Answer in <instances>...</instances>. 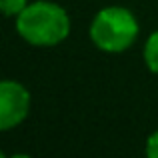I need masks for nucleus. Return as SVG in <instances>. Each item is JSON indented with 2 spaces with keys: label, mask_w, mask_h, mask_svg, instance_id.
Instances as JSON below:
<instances>
[{
  "label": "nucleus",
  "mask_w": 158,
  "mask_h": 158,
  "mask_svg": "<svg viewBox=\"0 0 158 158\" xmlns=\"http://www.w3.org/2000/svg\"><path fill=\"white\" fill-rule=\"evenodd\" d=\"M146 154L150 158H158V130L148 136V140H146Z\"/></svg>",
  "instance_id": "423d86ee"
},
{
  "label": "nucleus",
  "mask_w": 158,
  "mask_h": 158,
  "mask_svg": "<svg viewBox=\"0 0 158 158\" xmlns=\"http://www.w3.org/2000/svg\"><path fill=\"white\" fill-rule=\"evenodd\" d=\"M30 110V92L16 80H2L0 84V130L18 126Z\"/></svg>",
  "instance_id": "7ed1b4c3"
},
{
  "label": "nucleus",
  "mask_w": 158,
  "mask_h": 158,
  "mask_svg": "<svg viewBox=\"0 0 158 158\" xmlns=\"http://www.w3.org/2000/svg\"><path fill=\"white\" fill-rule=\"evenodd\" d=\"M144 62L150 72L158 74V30L152 32L144 44Z\"/></svg>",
  "instance_id": "20e7f679"
},
{
  "label": "nucleus",
  "mask_w": 158,
  "mask_h": 158,
  "mask_svg": "<svg viewBox=\"0 0 158 158\" xmlns=\"http://www.w3.org/2000/svg\"><path fill=\"white\" fill-rule=\"evenodd\" d=\"M0 6H2L4 16H18L28 4L26 0H0Z\"/></svg>",
  "instance_id": "39448f33"
},
{
  "label": "nucleus",
  "mask_w": 158,
  "mask_h": 158,
  "mask_svg": "<svg viewBox=\"0 0 158 158\" xmlns=\"http://www.w3.org/2000/svg\"><path fill=\"white\" fill-rule=\"evenodd\" d=\"M90 38L104 52H124L138 38V22L128 8L106 6L90 24Z\"/></svg>",
  "instance_id": "f03ea898"
},
{
  "label": "nucleus",
  "mask_w": 158,
  "mask_h": 158,
  "mask_svg": "<svg viewBox=\"0 0 158 158\" xmlns=\"http://www.w3.org/2000/svg\"><path fill=\"white\" fill-rule=\"evenodd\" d=\"M16 30L32 46H54L70 32V18L54 2H32L16 16Z\"/></svg>",
  "instance_id": "f257e3e1"
}]
</instances>
